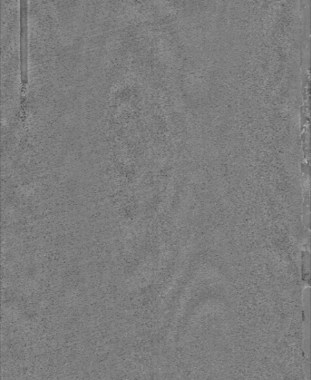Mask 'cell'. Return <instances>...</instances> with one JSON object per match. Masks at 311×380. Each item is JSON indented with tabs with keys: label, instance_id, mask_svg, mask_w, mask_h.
Returning <instances> with one entry per match:
<instances>
[{
	"label": "cell",
	"instance_id": "6da1fadb",
	"mask_svg": "<svg viewBox=\"0 0 311 380\" xmlns=\"http://www.w3.org/2000/svg\"><path fill=\"white\" fill-rule=\"evenodd\" d=\"M27 1H21V79L26 90L28 84V25H27Z\"/></svg>",
	"mask_w": 311,
	"mask_h": 380
}]
</instances>
